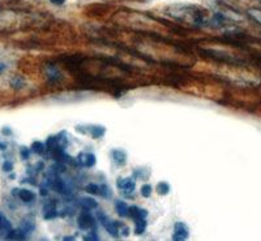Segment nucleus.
I'll list each match as a JSON object with an SVG mask.
<instances>
[{
    "label": "nucleus",
    "mask_w": 261,
    "mask_h": 241,
    "mask_svg": "<svg viewBox=\"0 0 261 241\" xmlns=\"http://www.w3.org/2000/svg\"><path fill=\"white\" fill-rule=\"evenodd\" d=\"M172 16L179 20H184L191 22L196 26H202L206 24V15L204 13L201 8L195 6H187V7H175L171 11Z\"/></svg>",
    "instance_id": "f257e3e1"
},
{
    "label": "nucleus",
    "mask_w": 261,
    "mask_h": 241,
    "mask_svg": "<svg viewBox=\"0 0 261 241\" xmlns=\"http://www.w3.org/2000/svg\"><path fill=\"white\" fill-rule=\"evenodd\" d=\"M97 221L103 226V228L106 229L107 232L110 233L111 236L114 237H118L120 231H119V226H118V222H114L111 218L107 217L103 212H97Z\"/></svg>",
    "instance_id": "f03ea898"
},
{
    "label": "nucleus",
    "mask_w": 261,
    "mask_h": 241,
    "mask_svg": "<svg viewBox=\"0 0 261 241\" xmlns=\"http://www.w3.org/2000/svg\"><path fill=\"white\" fill-rule=\"evenodd\" d=\"M77 132L83 134H90L93 138H102L106 133V128L103 125H97V124H80L76 127Z\"/></svg>",
    "instance_id": "7ed1b4c3"
},
{
    "label": "nucleus",
    "mask_w": 261,
    "mask_h": 241,
    "mask_svg": "<svg viewBox=\"0 0 261 241\" xmlns=\"http://www.w3.org/2000/svg\"><path fill=\"white\" fill-rule=\"evenodd\" d=\"M77 224L81 229H84V231L94 228L95 221L94 218H93V215L89 213V210H85V208H84V212L81 213L77 218Z\"/></svg>",
    "instance_id": "20e7f679"
},
{
    "label": "nucleus",
    "mask_w": 261,
    "mask_h": 241,
    "mask_svg": "<svg viewBox=\"0 0 261 241\" xmlns=\"http://www.w3.org/2000/svg\"><path fill=\"white\" fill-rule=\"evenodd\" d=\"M188 235H190V231L186 227V224L181 223V222L175 223V226H174V233H172V240L183 241L186 238H188Z\"/></svg>",
    "instance_id": "39448f33"
},
{
    "label": "nucleus",
    "mask_w": 261,
    "mask_h": 241,
    "mask_svg": "<svg viewBox=\"0 0 261 241\" xmlns=\"http://www.w3.org/2000/svg\"><path fill=\"white\" fill-rule=\"evenodd\" d=\"M128 217L132 218L135 222L141 221V219H146L148 212H146L145 208L137 207V206H130L129 210H128Z\"/></svg>",
    "instance_id": "423d86ee"
},
{
    "label": "nucleus",
    "mask_w": 261,
    "mask_h": 241,
    "mask_svg": "<svg viewBox=\"0 0 261 241\" xmlns=\"http://www.w3.org/2000/svg\"><path fill=\"white\" fill-rule=\"evenodd\" d=\"M46 76H47V80L50 82H58L63 78L62 72L59 71V68L55 66H47L46 67Z\"/></svg>",
    "instance_id": "0eeeda50"
},
{
    "label": "nucleus",
    "mask_w": 261,
    "mask_h": 241,
    "mask_svg": "<svg viewBox=\"0 0 261 241\" xmlns=\"http://www.w3.org/2000/svg\"><path fill=\"white\" fill-rule=\"evenodd\" d=\"M118 188L119 189H122L124 192H134L135 188H136V183H135L134 179H130V177H123V179L118 180Z\"/></svg>",
    "instance_id": "6e6552de"
},
{
    "label": "nucleus",
    "mask_w": 261,
    "mask_h": 241,
    "mask_svg": "<svg viewBox=\"0 0 261 241\" xmlns=\"http://www.w3.org/2000/svg\"><path fill=\"white\" fill-rule=\"evenodd\" d=\"M7 238L8 240H25L27 238V231H24L22 228L9 229Z\"/></svg>",
    "instance_id": "1a4fd4ad"
},
{
    "label": "nucleus",
    "mask_w": 261,
    "mask_h": 241,
    "mask_svg": "<svg viewBox=\"0 0 261 241\" xmlns=\"http://www.w3.org/2000/svg\"><path fill=\"white\" fill-rule=\"evenodd\" d=\"M111 157H113L114 162H115L118 166H123V164H125V161H127V154H125V152H123V150L120 149L113 150Z\"/></svg>",
    "instance_id": "9d476101"
},
{
    "label": "nucleus",
    "mask_w": 261,
    "mask_h": 241,
    "mask_svg": "<svg viewBox=\"0 0 261 241\" xmlns=\"http://www.w3.org/2000/svg\"><path fill=\"white\" fill-rule=\"evenodd\" d=\"M80 205L85 210H93V208L98 207L97 201L94 198H90V197H83V198H80Z\"/></svg>",
    "instance_id": "9b49d317"
},
{
    "label": "nucleus",
    "mask_w": 261,
    "mask_h": 241,
    "mask_svg": "<svg viewBox=\"0 0 261 241\" xmlns=\"http://www.w3.org/2000/svg\"><path fill=\"white\" fill-rule=\"evenodd\" d=\"M18 197L24 202H32V201L36 200V194L33 193L32 191H29V189H20L18 191Z\"/></svg>",
    "instance_id": "f8f14e48"
},
{
    "label": "nucleus",
    "mask_w": 261,
    "mask_h": 241,
    "mask_svg": "<svg viewBox=\"0 0 261 241\" xmlns=\"http://www.w3.org/2000/svg\"><path fill=\"white\" fill-rule=\"evenodd\" d=\"M115 208L118 214L122 218L128 217V210H129V207H128V205L125 202H123V201H116Z\"/></svg>",
    "instance_id": "ddd939ff"
},
{
    "label": "nucleus",
    "mask_w": 261,
    "mask_h": 241,
    "mask_svg": "<svg viewBox=\"0 0 261 241\" xmlns=\"http://www.w3.org/2000/svg\"><path fill=\"white\" fill-rule=\"evenodd\" d=\"M43 215H45V219H53V218L58 217V212L55 210V206L54 205H47L43 210Z\"/></svg>",
    "instance_id": "4468645a"
},
{
    "label": "nucleus",
    "mask_w": 261,
    "mask_h": 241,
    "mask_svg": "<svg viewBox=\"0 0 261 241\" xmlns=\"http://www.w3.org/2000/svg\"><path fill=\"white\" fill-rule=\"evenodd\" d=\"M46 150V145L41 141H34L32 143V152H34L36 154H43Z\"/></svg>",
    "instance_id": "2eb2a0df"
},
{
    "label": "nucleus",
    "mask_w": 261,
    "mask_h": 241,
    "mask_svg": "<svg viewBox=\"0 0 261 241\" xmlns=\"http://www.w3.org/2000/svg\"><path fill=\"white\" fill-rule=\"evenodd\" d=\"M170 191H171V187H170L166 182H161L160 184L157 185V192L161 196H166V194L170 193Z\"/></svg>",
    "instance_id": "dca6fc26"
},
{
    "label": "nucleus",
    "mask_w": 261,
    "mask_h": 241,
    "mask_svg": "<svg viewBox=\"0 0 261 241\" xmlns=\"http://www.w3.org/2000/svg\"><path fill=\"white\" fill-rule=\"evenodd\" d=\"M86 192H89L90 194H97V196H99L101 194V185L90 183V184L86 185Z\"/></svg>",
    "instance_id": "f3484780"
},
{
    "label": "nucleus",
    "mask_w": 261,
    "mask_h": 241,
    "mask_svg": "<svg viewBox=\"0 0 261 241\" xmlns=\"http://www.w3.org/2000/svg\"><path fill=\"white\" fill-rule=\"evenodd\" d=\"M9 229H11V223H9V221L6 217L0 213V231H7V232H8Z\"/></svg>",
    "instance_id": "a211bd4d"
},
{
    "label": "nucleus",
    "mask_w": 261,
    "mask_h": 241,
    "mask_svg": "<svg viewBox=\"0 0 261 241\" xmlns=\"http://www.w3.org/2000/svg\"><path fill=\"white\" fill-rule=\"evenodd\" d=\"M145 228H146V221H145V219L137 221L136 222V229H135V232H136V235H143V233L145 232Z\"/></svg>",
    "instance_id": "6ab92c4d"
},
{
    "label": "nucleus",
    "mask_w": 261,
    "mask_h": 241,
    "mask_svg": "<svg viewBox=\"0 0 261 241\" xmlns=\"http://www.w3.org/2000/svg\"><path fill=\"white\" fill-rule=\"evenodd\" d=\"M99 196H102L103 198H111V197H113V191H111V188L106 184L101 185V194H99Z\"/></svg>",
    "instance_id": "aec40b11"
},
{
    "label": "nucleus",
    "mask_w": 261,
    "mask_h": 241,
    "mask_svg": "<svg viewBox=\"0 0 261 241\" xmlns=\"http://www.w3.org/2000/svg\"><path fill=\"white\" fill-rule=\"evenodd\" d=\"M248 15L253 18V20L261 25V11L260 9H249Z\"/></svg>",
    "instance_id": "412c9836"
},
{
    "label": "nucleus",
    "mask_w": 261,
    "mask_h": 241,
    "mask_svg": "<svg viewBox=\"0 0 261 241\" xmlns=\"http://www.w3.org/2000/svg\"><path fill=\"white\" fill-rule=\"evenodd\" d=\"M97 162V158H95V155L92 154V153H86V162H85V167L90 168L93 167Z\"/></svg>",
    "instance_id": "4be33fe9"
},
{
    "label": "nucleus",
    "mask_w": 261,
    "mask_h": 241,
    "mask_svg": "<svg viewBox=\"0 0 261 241\" xmlns=\"http://www.w3.org/2000/svg\"><path fill=\"white\" fill-rule=\"evenodd\" d=\"M140 193H141V196L143 197L148 198V197H150L151 194V187L149 184H144L143 187L140 188Z\"/></svg>",
    "instance_id": "5701e85b"
},
{
    "label": "nucleus",
    "mask_w": 261,
    "mask_h": 241,
    "mask_svg": "<svg viewBox=\"0 0 261 241\" xmlns=\"http://www.w3.org/2000/svg\"><path fill=\"white\" fill-rule=\"evenodd\" d=\"M11 85H12V87H15V89H21V87L24 86V80L21 77H13L12 81H11Z\"/></svg>",
    "instance_id": "b1692460"
},
{
    "label": "nucleus",
    "mask_w": 261,
    "mask_h": 241,
    "mask_svg": "<svg viewBox=\"0 0 261 241\" xmlns=\"http://www.w3.org/2000/svg\"><path fill=\"white\" fill-rule=\"evenodd\" d=\"M21 228L24 229V231H27V232H30V231L34 229V223H33L32 221L25 219V221H22V223H21Z\"/></svg>",
    "instance_id": "393cba45"
},
{
    "label": "nucleus",
    "mask_w": 261,
    "mask_h": 241,
    "mask_svg": "<svg viewBox=\"0 0 261 241\" xmlns=\"http://www.w3.org/2000/svg\"><path fill=\"white\" fill-rule=\"evenodd\" d=\"M84 240H99V236L97 235V232H95V229L94 228H92V231H90L89 233H88V235L85 236V237H84Z\"/></svg>",
    "instance_id": "a878e982"
},
{
    "label": "nucleus",
    "mask_w": 261,
    "mask_h": 241,
    "mask_svg": "<svg viewBox=\"0 0 261 241\" xmlns=\"http://www.w3.org/2000/svg\"><path fill=\"white\" fill-rule=\"evenodd\" d=\"M20 154H21V158L27 161V159H29V157H30V150L27 149V147H21Z\"/></svg>",
    "instance_id": "bb28decb"
},
{
    "label": "nucleus",
    "mask_w": 261,
    "mask_h": 241,
    "mask_svg": "<svg viewBox=\"0 0 261 241\" xmlns=\"http://www.w3.org/2000/svg\"><path fill=\"white\" fill-rule=\"evenodd\" d=\"M12 170H13V163H12V162H9V161L4 162L3 171H6V172H11V171H12Z\"/></svg>",
    "instance_id": "cd10ccee"
},
{
    "label": "nucleus",
    "mask_w": 261,
    "mask_h": 241,
    "mask_svg": "<svg viewBox=\"0 0 261 241\" xmlns=\"http://www.w3.org/2000/svg\"><path fill=\"white\" fill-rule=\"evenodd\" d=\"M51 3L55 4V6H63L65 3V0H50Z\"/></svg>",
    "instance_id": "c85d7f7f"
},
{
    "label": "nucleus",
    "mask_w": 261,
    "mask_h": 241,
    "mask_svg": "<svg viewBox=\"0 0 261 241\" xmlns=\"http://www.w3.org/2000/svg\"><path fill=\"white\" fill-rule=\"evenodd\" d=\"M2 133H3L4 136H11V134H12V131L9 128H3L2 129Z\"/></svg>",
    "instance_id": "c756f323"
},
{
    "label": "nucleus",
    "mask_w": 261,
    "mask_h": 241,
    "mask_svg": "<svg viewBox=\"0 0 261 241\" xmlns=\"http://www.w3.org/2000/svg\"><path fill=\"white\" fill-rule=\"evenodd\" d=\"M6 69H7L6 64H4V63H0V73H3V72L6 71Z\"/></svg>",
    "instance_id": "7c9ffc66"
},
{
    "label": "nucleus",
    "mask_w": 261,
    "mask_h": 241,
    "mask_svg": "<svg viewBox=\"0 0 261 241\" xmlns=\"http://www.w3.org/2000/svg\"><path fill=\"white\" fill-rule=\"evenodd\" d=\"M6 143H0V150H6Z\"/></svg>",
    "instance_id": "2f4dec72"
},
{
    "label": "nucleus",
    "mask_w": 261,
    "mask_h": 241,
    "mask_svg": "<svg viewBox=\"0 0 261 241\" xmlns=\"http://www.w3.org/2000/svg\"><path fill=\"white\" fill-rule=\"evenodd\" d=\"M41 194L42 196H46V194H47V191H46V189H41Z\"/></svg>",
    "instance_id": "473e14b6"
},
{
    "label": "nucleus",
    "mask_w": 261,
    "mask_h": 241,
    "mask_svg": "<svg viewBox=\"0 0 261 241\" xmlns=\"http://www.w3.org/2000/svg\"><path fill=\"white\" fill-rule=\"evenodd\" d=\"M74 237H69V236H67V237H64L63 240H73Z\"/></svg>",
    "instance_id": "72a5a7b5"
},
{
    "label": "nucleus",
    "mask_w": 261,
    "mask_h": 241,
    "mask_svg": "<svg viewBox=\"0 0 261 241\" xmlns=\"http://www.w3.org/2000/svg\"><path fill=\"white\" fill-rule=\"evenodd\" d=\"M260 3H261V0H260Z\"/></svg>",
    "instance_id": "f704fd0d"
}]
</instances>
